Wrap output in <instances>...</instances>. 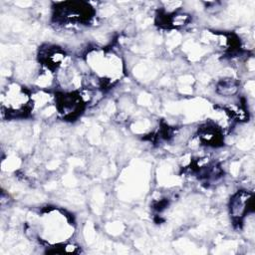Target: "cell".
Here are the masks:
<instances>
[{
	"label": "cell",
	"instance_id": "cell-1",
	"mask_svg": "<svg viewBox=\"0 0 255 255\" xmlns=\"http://www.w3.org/2000/svg\"><path fill=\"white\" fill-rule=\"evenodd\" d=\"M230 214L236 220H240L249 211L253 210V197L251 193L244 190L238 191L230 199Z\"/></svg>",
	"mask_w": 255,
	"mask_h": 255
},
{
	"label": "cell",
	"instance_id": "cell-2",
	"mask_svg": "<svg viewBox=\"0 0 255 255\" xmlns=\"http://www.w3.org/2000/svg\"><path fill=\"white\" fill-rule=\"evenodd\" d=\"M217 89L219 94L223 96H231L237 91V85L232 80H224L219 83Z\"/></svg>",
	"mask_w": 255,
	"mask_h": 255
}]
</instances>
